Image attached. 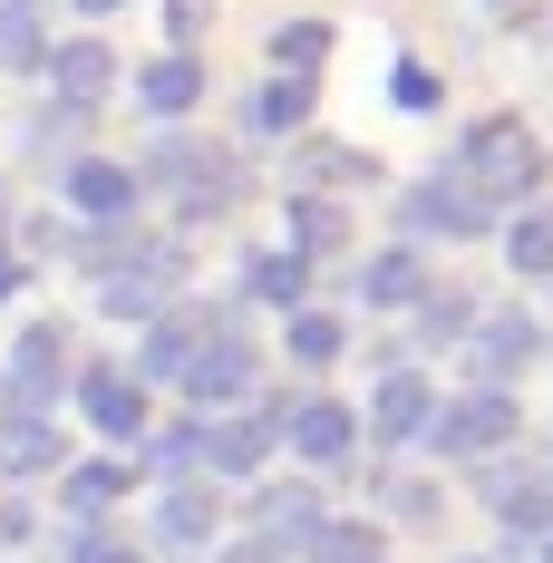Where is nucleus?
<instances>
[{"instance_id":"obj_1","label":"nucleus","mask_w":553,"mask_h":563,"mask_svg":"<svg viewBox=\"0 0 553 563\" xmlns=\"http://www.w3.org/2000/svg\"><path fill=\"white\" fill-rule=\"evenodd\" d=\"M544 166L553 156H544V136H534L524 117H476L446 175H456L476 205H534V195H544Z\"/></svg>"},{"instance_id":"obj_2","label":"nucleus","mask_w":553,"mask_h":563,"mask_svg":"<svg viewBox=\"0 0 553 563\" xmlns=\"http://www.w3.org/2000/svg\"><path fill=\"white\" fill-rule=\"evenodd\" d=\"M136 185L175 195V224H214L223 205L243 195V166H233L223 146H204V136H156L146 166H136Z\"/></svg>"},{"instance_id":"obj_3","label":"nucleus","mask_w":553,"mask_h":563,"mask_svg":"<svg viewBox=\"0 0 553 563\" xmlns=\"http://www.w3.org/2000/svg\"><path fill=\"white\" fill-rule=\"evenodd\" d=\"M515 389H466V398H438V418H428V448L438 456H496L515 448Z\"/></svg>"},{"instance_id":"obj_4","label":"nucleus","mask_w":553,"mask_h":563,"mask_svg":"<svg viewBox=\"0 0 553 563\" xmlns=\"http://www.w3.org/2000/svg\"><path fill=\"white\" fill-rule=\"evenodd\" d=\"M253 369H263V360H253V340H243V321L223 311L214 331H204V350L185 360V379H175V389H185L195 408H204V418H214V408H233V398L253 389Z\"/></svg>"},{"instance_id":"obj_5","label":"nucleus","mask_w":553,"mask_h":563,"mask_svg":"<svg viewBox=\"0 0 553 563\" xmlns=\"http://www.w3.org/2000/svg\"><path fill=\"white\" fill-rule=\"evenodd\" d=\"M68 379H78V350H68V331H58V321H30V331L10 340V369H0L10 408H49Z\"/></svg>"},{"instance_id":"obj_6","label":"nucleus","mask_w":553,"mask_h":563,"mask_svg":"<svg viewBox=\"0 0 553 563\" xmlns=\"http://www.w3.org/2000/svg\"><path fill=\"white\" fill-rule=\"evenodd\" d=\"M58 195H68V214H78V224H136V205H146L136 166H117V156H68Z\"/></svg>"},{"instance_id":"obj_7","label":"nucleus","mask_w":553,"mask_h":563,"mask_svg":"<svg viewBox=\"0 0 553 563\" xmlns=\"http://www.w3.org/2000/svg\"><path fill=\"white\" fill-rule=\"evenodd\" d=\"M281 448L301 456V466H350L360 418H350L340 398H281Z\"/></svg>"},{"instance_id":"obj_8","label":"nucleus","mask_w":553,"mask_h":563,"mask_svg":"<svg viewBox=\"0 0 553 563\" xmlns=\"http://www.w3.org/2000/svg\"><path fill=\"white\" fill-rule=\"evenodd\" d=\"M398 224H408V233H446V243H466V233L496 224V205H476L456 175H418V185L398 195Z\"/></svg>"},{"instance_id":"obj_9","label":"nucleus","mask_w":553,"mask_h":563,"mask_svg":"<svg viewBox=\"0 0 553 563\" xmlns=\"http://www.w3.org/2000/svg\"><path fill=\"white\" fill-rule=\"evenodd\" d=\"M68 389H78V408H88L98 438H117V448L146 438V379H136V369H108V360H98V369H78Z\"/></svg>"},{"instance_id":"obj_10","label":"nucleus","mask_w":553,"mask_h":563,"mask_svg":"<svg viewBox=\"0 0 553 563\" xmlns=\"http://www.w3.org/2000/svg\"><path fill=\"white\" fill-rule=\"evenodd\" d=\"M273 448H281V408H223V418H204V466L214 476H263Z\"/></svg>"},{"instance_id":"obj_11","label":"nucleus","mask_w":553,"mask_h":563,"mask_svg":"<svg viewBox=\"0 0 553 563\" xmlns=\"http://www.w3.org/2000/svg\"><path fill=\"white\" fill-rule=\"evenodd\" d=\"M58 466H68V438H58L49 408H0V486H30Z\"/></svg>"},{"instance_id":"obj_12","label":"nucleus","mask_w":553,"mask_h":563,"mask_svg":"<svg viewBox=\"0 0 553 563\" xmlns=\"http://www.w3.org/2000/svg\"><path fill=\"white\" fill-rule=\"evenodd\" d=\"M223 311H204V301H185V311H156V321H146V350H136V379H185V360H195V350H204V331H214Z\"/></svg>"},{"instance_id":"obj_13","label":"nucleus","mask_w":553,"mask_h":563,"mask_svg":"<svg viewBox=\"0 0 553 563\" xmlns=\"http://www.w3.org/2000/svg\"><path fill=\"white\" fill-rule=\"evenodd\" d=\"M466 350H476V389H505L515 369H534V350H544V331H534L524 311H486V321L466 331Z\"/></svg>"},{"instance_id":"obj_14","label":"nucleus","mask_w":553,"mask_h":563,"mask_svg":"<svg viewBox=\"0 0 553 563\" xmlns=\"http://www.w3.org/2000/svg\"><path fill=\"white\" fill-rule=\"evenodd\" d=\"M486 506H496L505 534H534L544 544L553 534V466H496L486 476Z\"/></svg>"},{"instance_id":"obj_15","label":"nucleus","mask_w":553,"mask_h":563,"mask_svg":"<svg viewBox=\"0 0 553 563\" xmlns=\"http://www.w3.org/2000/svg\"><path fill=\"white\" fill-rule=\"evenodd\" d=\"M428 418H438V389H428L418 369H388L379 389H369V438H379V448H408V438H428Z\"/></svg>"},{"instance_id":"obj_16","label":"nucleus","mask_w":553,"mask_h":563,"mask_svg":"<svg viewBox=\"0 0 553 563\" xmlns=\"http://www.w3.org/2000/svg\"><path fill=\"white\" fill-rule=\"evenodd\" d=\"M49 88H58V108H68V117H88L117 88V49H108V40H58V49H49Z\"/></svg>"},{"instance_id":"obj_17","label":"nucleus","mask_w":553,"mask_h":563,"mask_svg":"<svg viewBox=\"0 0 553 563\" xmlns=\"http://www.w3.org/2000/svg\"><path fill=\"white\" fill-rule=\"evenodd\" d=\"M195 98H204V58L195 49H166V58H146V68H136V108L146 117H195Z\"/></svg>"},{"instance_id":"obj_18","label":"nucleus","mask_w":553,"mask_h":563,"mask_svg":"<svg viewBox=\"0 0 553 563\" xmlns=\"http://www.w3.org/2000/svg\"><path fill=\"white\" fill-rule=\"evenodd\" d=\"M214 534H223V496H214V486H195V476H175L166 506H156V544L195 554V544H214Z\"/></svg>"},{"instance_id":"obj_19","label":"nucleus","mask_w":553,"mask_h":563,"mask_svg":"<svg viewBox=\"0 0 553 563\" xmlns=\"http://www.w3.org/2000/svg\"><path fill=\"white\" fill-rule=\"evenodd\" d=\"M321 525H331V515H321V496H311V486H263V496H253V534H263L273 554L311 544Z\"/></svg>"},{"instance_id":"obj_20","label":"nucleus","mask_w":553,"mask_h":563,"mask_svg":"<svg viewBox=\"0 0 553 563\" xmlns=\"http://www.w3.org/2000/svg\"><path fill=\"white\" fill-rule=\"evenodd\" d=\"M126 486H136V466H126V456H88V466H58V506L78 515V525H98V515H108Z\"/></svg>"},{"instance_id":"obj_21","label":"nucleus","mask_w":553,"mask_h":563,"mask_svg":"<svg viewBox=\"0 0 553 563\" xmlns=\"http://www.w3.org/2000/svg\"><path fill=\"white\" fill-rule=\"evenodd\" d=\"M418 291H428V263H418V243H388L360 263V301H379V311H418Z\"/></svg>"},{"instance_id":"obj_22","label":"nucleus","mask_w":553,"mask_h":563,"mask_svg":"<svg viewBox=\"0 0 553 563\" xmlns=\"http://www.w3.org/2000/svg\"><path fill=\"white\" fill-rule=\"evenodd\" d=\"M291 253H301V263L350 253V214H340L331 195H291Z\"/></svg>"},{"instance_id":"obj_23","label":"nucleus","mask_w":553,"mask_h":563,"mask_svg":"<svg viewBox=\"0 0 553 563\" xmlns=\"http://www.w3.org/2000/svg\"><path fill=\"white\" fill-rule=\"evenodd\" d=\"M301 117H311V78H263L253 108H243V126L253 136H301Z\"/></svg>"},{"instance_id":"obj_24","label":"nucleus","mask_w":553,"mask_h":563,"mask_svg":"<svg viewBox=\"0 0 553 563\" xmlns=\"http://www.w3.org/2000/svg\"><path fill=\"white\" fill-rule=\"evenodd\" d=\"M243 291H253V301H273V311H301V291H311V263H301L291 243H281V253H253V263H243Z\"/></svg>"},{"instance_id":"obj_25","label":"nucleus","mask_w":553,"mask_h":563,"mask_svg":"<svg viewBox=\"0 0 553 563\" xmlns=\"http://www.w3.org/2000/svg\"><path fill=\"white\" fill-rule=\"evenodd\" d=\"M505 263L534 282V273H553V205L534 195V205H515V224H505Z\"/></svg>"},{"instance_id":"obj_26","label":"nucleus","mask_w":553,"mask_h":563,"mask_svg":"<svg viewBox=\"0 0 553 563\" xmlns=\"http://www.w3.org/2000/svg\"><path fill=\"white\" fill-rule=\"evenodd\" d=\"M0 68H49V30H40V0H0Z\"/></svg>"},{"instance_id":"obj_27","label":"nucleus","mask_w":553,"mask_h":563,"mask_svg":"<svg viewBox=\"0 0 553 563\" xmlns=\"http://www.w3.org/2000/svg\"><path fill=\"white\" fill-rule=\"evenodd\" d=\"M291 175H301V185H311V195H321V185H369V156H360V146H321V136H311V146H301V156H291Z\"/></svg>"},{"instance_id":"obj_28","label":"nucleus","mask_w":553,"mask_h":563,"mask_svg":"<svg viewBox=\"0 0 553 563\" xmlns=\"http://www.w3.org/2000/svg\"><path fill=\"white\" fill-rule=\"evenodd\" d=\"M321 58H331V20H281L273 30V68L281 78H311Z\"/></svg>"},{"instance_id":"obj_29","label":"nucleus","mask_w":553,"mask_h":563,"mask_svg":"<svg viewBox=\"0 0 553 563\" xmlns=\"http://www.w3.org/2000/svg\"><path fill=\"white\" fill-rule=\"evenodd\" d=\"M281 340H291V360H301V369H331L340 350H350V331H340L331 311H311V301L291 311V331H281Z\"/></svg>"},{"instance_id":"obj_30","label":"nucleus","mask_w":553,"mask_h":563,"mask_svg":"<svg viewBox=\"0 0 553 563\" xmlns=\"http://www.w3.org/2000/svg\"><path fill=\"white\" fill-rule=\"evenodd\" d=\"M301 554L311 563H388V544H379V525H321Z\"/></svg>"},{"instance_id":"obj_31","label":"nucleus","mask_w":553,"mask_h":563,"mask_svg":"<svg viewBox=\"0 0 553 563\" xmlns=\"http://www.w3.org/2000/svg\"><path fill=\"white\" fill-rule=\"evenodd\" d=\"M466 331H476V301L428 282V291H418V340H466Z\"/></svg>"},{"instance_id":"obj_32","label":"nucleus","mask_w":553,"mask_h":563,"mask_svg":"<svg viewBox=\"0 0 553 563\" xmlns=\"http://www.w3.org/2000/svg\"><path fill=\"white\" fill-rule=\"evenodd\" d=\"M388 98H398L408 117H428V108H438V68H418V58H398V78H388Z\"/></svg>"},{"instance_id":"obj_33","label":"nucleus","mask_w":553,"mask_h":563,"mask_svg":"<svg viewBox=\"0 0 553 563\" xmlns=\"http://www.w3.org/2000/svg\"><path fill=\"white\" fill-rule=\"evenodd\" d=\"M68 563H146V554H126L108 525H78V534H68Z\"/></svg>"},{"instance_id":"obj_34","label":"nucleus","mask_w":553,"mask_h":563,"mask_svg":"<svg viewBox=\"0 0 553 563\" xmlns=\"http://www.w3.org/2000/svg\"><path fill=\"white\" fill-rule=\"evenodd\" d=\"M388 506L408 515V525H428V515H438V496H428V486H418V476H388Z\"/></svg>"},{"instance_id":"obj_35","label":"nucleus","mask_w":553,"mask_h":563,"mask_svg":"<svg viewBox=\"0 0 553 563\" xmlns=\"http://www.w3.org/2000/svg\"><path fill=\"white\" fill-rule=\"evenodd\" d=\"M20 282H30V263H20V253H10V243H0V301H10V291H20Z\"/></svg>"},{"instance_id":"obj_36","label":"nucleus","mask_w":553,"mask_h":563,"mask_svg":"<svg viewBox=\"0 0 553 563\" xmlns=\"http://www.w3.org/2000/svg\"><path fill=\"white\" fill-rule=\"evenodd\" d=\"M223 563H281V554H273V544H263V534H253V544H233V554H223Z\"/></svg>"},{"instance_id":"obj_37","label":"nucleus","mask_w":553,"mask_h":563,"mask_svg":"<svg viewBox=\"0 0 553 563\" xmlns=\"http://www.w3.org/2000/svg\"><path fill=\"white\" fill-rule=\"evenodd\" d=\"M78 10H88V20H108V10H126V0H78Z\"/></svg>"},{"instance_id":"obj_38","label":"nucleus","mask_w":553,"mask_h":563,"mask_svg":"<svg viewBox=\"0 0 553 563\" xmlns=\"http://www.w3.org/2000/svg\"><path fill=\"white\" fill-rule=\"evenodd\" d=\"M534 563H553V534H544V544H534Z\"/></svg>"},{"instance_id":"obj_39","label":"nucleus","mask_w":553,"mask_h":563,"mask_svg":"<svg viewBox=\"0 0 553 563\" xmlns=\"http://www.w3.org/2000/svg\"><path fill=\"white\" fill-rule=\"evenodd\" d=\"M456 563H496V554H456Z\"/></svg>"},{"instance_id":"obj_40","label":"nucleus","mask_w":553,"mask_h":563,"mask_svg":"<svg viewBox=\"0 0 553 563\" xmlns=\"http://www.w3.org/2000/svg\"><path fill=\"white\" fill-rule=\"evenodd\" d=\"M0 224H10V195H0Z\"/></svg>"}]
</instances>
